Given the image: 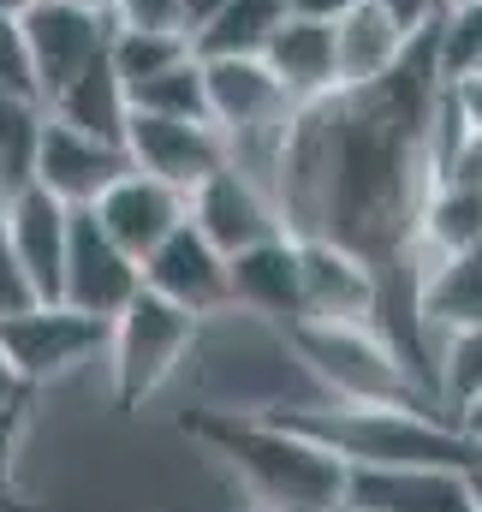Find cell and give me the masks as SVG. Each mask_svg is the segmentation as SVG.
Listing matches in <instances>:
<instances>
[{
  "label": "cell",
  "instance_id": "6da1fadb",
  "mask_svg": "<svg viewBox=\"0 0 482 512\" xmlns=\"http://www.w3.org/2000/svg\"><path fill=\"white\" fill-rule=\"evenodd\" d=\"M441 60L429 24L375 84L304 102L274 161V209L292 239H334L375 274L423 268L417 215L429 197V126L441 108Z\"/></svg>",
  "mask_w": 482,
  "mask_h": 512
},
{
  "label": "cell",
  "instance_id": "7a4b0ae2",
  "mask_svg": "<svg viewBox=\"0 0 482 512\" xmlns=\"http://www.w3.org/2000/svg\"><path fill=\"white\" fill-rule=\"evenodd\" d=\"M185 435L221 453L239 483L268 512H340L346 507V459L316 447L310 435L286 429L268 411H191Z\"/></svg>",
  "mask_w": 482,
  "mask_h": 512
},
{
  "label": "cell",
  "instance_id": "3957f363",
  "mask_svg": "<svg viewBox=\"0 0 482 512\" xmlns=\"http://www.w3.org/2000/svg\"><path fill=\"white\" fill-rule=\"evenodd\" d=\"M286 429L310 435L346 465H441V471H477L482 453L429 405H352V399H322V405H274Z\"/></svg>",
  "mask_w": 482,
  "mask_h": 512
},
{
  "label": "cell",
  "instance_id": "277c9868",
  "mask_svg": "<svg viewBox=\"0 0 482 512\" xmlns=\"http://www.w3.org/2000/svg\"><path fill=\"white\" fill-rule=\"evenodd\" d=\"M286 346L322 382L328 399H352V405H429V411H441L435 393L417 382V370L399 358V346L375 322H298V328H286Z\"/></svg>",
  "mask_w": 482,
  "mask_h": 512
},
{
  "label": "cell",
  "instance_id": "5b68a950",
  "mask_svg": "<svg viewBox=\"0 0 482 512\" xmlns=\"http://www.w3.org/2000/svg\"><path fill=\"white\" fill-rule=\"evenodd\" d=\"M197 328L203 322L191 310H179L173 298H161L149 286L131 292V304L108 322V370H114V399L125 411L167 387V376L197 346Z\"/></svg>",
  "mask_w": 482,
  "mask_h": 512
},
{
  "label": "cell",
  "instance_id": "8992f818",
  "mask_svg": "<svg viewBox=\"0 0 482 512\" xmlns=\"http://www.w3.org/2000/svg\"><path fill=\"white\" fill-rule=\"evenodd\" d=\"M0 346L18 370V382L30 387H48L96 358H108V316H90L78 304H30L18 316L0 322Z\"/></svg>",
  "mask_w": 482,
  "mask_h": 512
},
{
  "label": "cell",
  "instance_id": "52a82bcc",
  "mask_svg": "<svg viewBox=\"0 0 482 512\" xmlns=\"http://www.w3.org/2000/svg\"><path fill=\"white\" fill-rule=\"evenodd\" d=\"M125 161L149 179H167L179 191H197L209 173L227 167V137L215 120H167V114H137L125 120Z\"/></svg>",
  "mask_w": 482,
  "mask_h": 512
},
{
  "label": "cell",
  "instance_id": "ba28073f",
  "mask_svg": "<svg viewBox=\"0 0 482 512\" xmlns=\"http://www.w3.org/2000/svg\"><path fill=\"white\" fill-rule=\"evenodd\" d=\"M185 221H191L221 256H239V251H250V245H262V239H280V233H286L274 197H268L256 179H244L233 161H227L221 173H209L197 191H185Z\"/></svg>",
  "mask_w": 482,
  "mask_h": 512
},
{
  "label": "cell",
  "instance_id": "9c48e42d",
  "mask_svg": "<svg viewBox=\"0 0 482 512\" xmlns=\"http://www.w3.org/2000/svg\"><path fill=\"white\" fill-rule=\"evenodd\" d=\"M120 173H131L125 143L90 137V131L60 126V120H42L36 155H30V179H36L48 197H60L66 209H90Z\"/></svg>",
  "mask_w": 482,
  "mask_h": 512
},
{
  "label": "cell",
  "instance_id": "30bf717a",
  "mask_svg": "<svg viewBox=\"0 0 482 512\" xmlns=\"http://www.w3.org/2000/svg\"><path fill=\"white\" fill-rule=\"evenodd\" d=\"M143 286V262L137 256H125L108 233H102V221H96V209H72V233H66V280H60V304H78V310H90V316H120L125 304H131V292Z\"/></svg>",
  "mask_w": 482,
  "mask_h": 512
},
{
  "label": "cell",
  "instance_id": "8fae6325",
  "mask_svg": "<svg viewBox=\"0 0 482 512\" xmlns=\"http://www.w3.org/2000/svg\"><path fill=\"white\" fill-rule=\"evenodd\" d=\"M24 36H30V60H36V90L42 102L72 84L84 66L108 60V36H114V18H96V12H78L66 0H36L24 6Z\"/></svg>",
  "mask_w": 482,
  "mask_h": 512
},
{
  "label": "cell",
  "instance_id": "7c38bea8",
  "mask_svg": "<svg viewBox=\"0 0 482 512\" xmlns=\"http://www.w3.org/2000/svg\"><path fill=\"white\" fill-rule=\"evenodd\" d=\"M203 96H209V120L221 126V137L274 131L298 114V102H292L286 84L262 66V54H221V60H203Z\"/></svg>",
  "mask_w": 482,
  "mask_h": 512
},
{
  "label": "cell",
  "instance_id": "4fadbf2b",
  "mask_svg": "<svg viewBox=\"0 0 482 512\" xmlns=\"http://www.w3.org/2000/svg\"><path fill=\"white\" fill-rule=\"evenodd\" d=\"M143 286L161 292V298H173V304L191 310L197 322L233 310V304H227V256L215 251L191 221H179L155 251L143 256Z\"/></svg>",
  "mask_w": 482,
  "mask_h": 512
},
{
  "label": "cell",
  "instance_id": "5bb4252c",
  "mask_svg": "<svg viewBox=\"0 0 482 512\" xmlns=\"http://www.w3.org/2000/svg\"><path fill=\"white\" fill-rule=\"evenodd\" d=\"M227 304L256 316V322H274L280 334L304 322V280H298V239L280 233V239H262L250 251L227 256Z\"/></svg>",
  "mask_w": 482,
  "mask_h": 512
},
{
  "label": "cell",
  "instance_id": "9a60e30c",
  "mask_svg": "<svg viewBox=\"0 0 482 512\" xmlns=\"http://www.w3.org/2000/svg\"><path fill=\"white\" fill-rule=\"evenodd\" d=\"M0 227H6L12 251H18V262H24L36 298L54 304V298H60V280H66L72 209H66L60 197H48L36 179H24V185H12V197H6V209H0Z\"/></svg>",
  "mask_w": 482,
  "mask_h": 512
},
{
  "label": "cell",
  "instance_id": "2e32d148",
  "mask_svg": "<svg viewBox=\"0 0 482 512\" xmlns=\"http://www.w3.org/2000/svg\"><path fill=\"white\" fill-rule=\"evenodd\" d=\"M346 512H477L465 471L441 465H352Z\"/></svg>",
  "mask_w": 482,
  "mask_h": 512
},
{
  "label": "cell",
  "instance_id": "e0dca14e",
  "mask_svg": "<svg viewBox=\"0 0 482 512\" xmlns=\"http://www.w3.org/2000/svg\"><path fill=\"white\" fill-rule=\"evenodd\" d=\"M304 322H375V268L334 239H298Z\"/></svg>",
  "mask_w": 482,
  "mask_h": 512
},
{
  "label": "cell",
  "instance_id": "ac0fdd59",
  "mask_svg": "<svg viewBox=\"0 0 482 512\" xmlns=\"http://www.w3.org/2000/svg\"><path fill=\"white\" fill-rule=\"evenodd\" d=\"M90 209H96L102 233H108L125 256H137V262H143V256H149L167 233H173V227H179V221H185V191L131 167V173H120V179H114Z\"/></svg>",
  "mask_w": 482,
  "mask_h": 512
},
{
  "label": "cell",
  "instance_id": "d6986e66",
  "mask_svg": "<svg viewBox=\"0 0 482 512\" xmlns=\"http://www.w3.org/2000/svg\"><path fill=\"white\" fill-rule=\"evenodd\" d=\"M262 66L286 84V96L304 108V102H322L340 90V60H334V24L322 18H298L286 12L262 48Z\"/></svg>",
  "mask_w": 482,
  "mask_h": 512
},
{
  "label": "cell",
  "instance_id": "ffe728a7",
  "mask_svg": "<svg viewBox=\"0 0 482 512\" xmlns=\"http://www.w3.org/2000/svg\"><path fill=\"white\" fill-rule=\"evenodd\" d=\"M417 316H423L429 340L459 334V328H482V245L477 251H453V256L423 262Z\"/></svg>",
  "mask_w": 482,
  "mask_h": 512
},
{
  "label": "cell",
  "instance_id": "44dd1931",
  "mask_svg": "<svg viewBox=\"0 0 482 512\" xmlns=\"http://www.w3.org/2000/svg\"><path fill=\"white\" fill-rule=\"evenodd\" d=\"M411 48V30L375 6V0H358L346 18H334V60H340V90L346 84H375L399 66V54Z\"/></svg>",
  "mask_w": 482,
  "mask_h": 512
},
{
  "label": "cell",
  "instance_id": "7402d4cb",
  "mask_svg": "<svg viewBox=\"0 0 482 512\" xmlns=\"http://www.w3.org/2000/svg\"><path fill=\"white\" fill-rule=\"evenodd\" d=\"M48 120H60V126H78L90 131V137H108V143H125V120H131V96H125L120 72L108 66V60H96V66H84L72 84H60L48 102Z\"/></svg>",
  "mask_w": 482,
  "mask_h": 512
},
{
  "label": "cell",
  "instance_id": "603a6c76",
  "mask_svg": "<svg viewBox=\"0 0 482 512\" xmlns=\"http://www.w3.org/2000/svg\"><path fill=\"white\" fill-rule=\"evenodd\" d=\"M482 245V185H429L423 215H417V256L477 251Z\"/></svg>",
  "mask_w": 482,
  "mask_h": 512
},
{
  "label": "cell",
  "instance_id": "cb8c5ba5",
  "mask_svg": "<svg viewBox=\"0 0 482 512\" xmlns=\"http://www.w3.org/2000/svg\"><path fill=\"white\" fill-rule=\"evenodd\" d=\"M280 18H286V0H221V12L191 36V54H197V60H221V54H262Z\"/></svg>",
  "mask_w": 482,
  "mask_h": 512
},
{
  "label": "cell",
  "instance_id": "d4e9b609",
  "mask_svg": "<svg viewBox=\"0 0 482 512\" xmlns=\"http://www.w3.org/2000/svg\"><path fill=\"white\" fill-rule=\"evenodd\" d=\"M125 96H131V108H137V114L209 120V96H203V60H197V54H185L179 66H167V72H155V78L131 84Z\"/></svg>",
  "mask_w": 482,
  "mask_h": 512
},
{
  "label": "cell",
  "instance_id": "484cf974",
  "mask_svg": "<svg viewBox=\"0 0 482 512\" xmlns=\"http://www.w3.org/2000/svg\"><path fill=\"white\" fill-rule=\"evenodd\" d=\"M185 54H191L185 30H125V24H114V36H108V66L120 72L125 90L167 72V66H179Z\"/></svg>",
  "mask_w": 482,
  "mask_h": 512
},
{
  "label": "cell",
  "instance_id": "4316f807",
  "mask_svg": "<svg viewBox=\"0 0 482 512\" xmlns=\"http://www.w3.org/2000/svg\"><path fill=\"white\" fill-rule=\"evenodd\" d=\"M482 393V328H459L435 340V405L453 417L465 399Z\"/></svg>",
  "mask_w": 482,
  "mask_h": 512
},
{
  "label": "cell",
  "instance_id": "83f0119b",
  "mask_svg": "<svg viewBox=\"0 0 482 512\" xmlns=\"http://www.w3.org/2000/svg\"><path fill=\"white\" fill-rule=\"evenodd\" d=\"M42 120H48V108H42V102L0 90V161H6L12 185H24V179H30V155H36Z\"/></svg>",
  "mask_w": 482,
  "mask_h": 512
},
{
  "label": "cell",
  "instance_id": "f1b7e54d",
  "mask_svg": "<svg viewBox=\"0 0 482 512\" xmlns=\"http://www.w3.org/2000/svg\"><path fill=\"white\" fill-rule=\"evenodd\" d=\"M0 90L42 102L36 60H30V36H24V12H6V6H0Z\"/></svg>",
  "mask_w": 482,
  "mask_h": 512
},
{
  "label": "cell",
  "instance_id": "f546056e",
  "mask_svg": "<svg viewBox=\"0 0 482 512\" xmlns=\"http://www.w3.org/2000/svg\"><path fill=\"white\" fill-rule=\"evenodd\" d=\"M30 304H42V298H36V286H30V274H24V262H18V251H12L6 227H0V322H6V316H18V310H30Z\"/></svg>",
  "mask_w": 482,
  "mask_h": 512
},
{
  "label": "cell",
  "instance_id": "4dcf8cb0",
  "mask_svg": "<svg viewBox=\"0 0 482 512\" xmlns=\"http://www.w3.org/2000/svg\"><path fill=\"white\" fill-rule=\"evenodd\" d=\"M114 24L125 30H185L179 0H114Z\"/></svg>",
  "mask_w": 482,
  "mask_h": 512
},
{
  "label": "cell",
  "instance_id": "1f68e13d",
  "mask_svg": "<svg viewBox=\"0 0 482 512\" xmlns=\"http://www.w3.org/2000/svg\"><path fill=\"white\" fill-rule=\"evenodd\" d=\"M24 411H30V399L0 405V501L12 495V465H18V441H24Z\"/></svg>",
  "mask_w": 482,
  "mask_h": 512
},
{
  "label": "cell",
  "instance_id": "d6a6232c",
  "mask_svg": "<svg viewBox=\"0 0 482 512\" xmlns=\"http://www.w3.org/2000/svg\"><path fill=\"white\" fill-rule=\"evenodd\" d=\"M375 6H387V12H393L405 30H411V36H417V30L435 18V0H375Z\"/></svg>",
  "mask_w": 482,
  "mask_h": 512
},
{
  "label": "cell",
  "instance_id": "836d02e7",
  "mask_svg": "<svg viewBox=\"0 0 482 512\" xmlns=\"http://www.w3.org/2000/svg\"><path fill=\"white\" fill-rule=\"evenodd\" d=\"M358 0H286V12H298V18H322V24H334V18H346Z\"/></svg>",
  "mask_w": 482,
  "mask_h": 512
},
{
  "label": "cell",
  "instance_id": "e575fe53",
  "mask_svg": "<svg viewBox=\"0 0 482 512\" xmlns=\"http://www.w3.org/2000/svg\"><path fill=\"white\" fill-rule=\"evenodd\" d=\"M447 423H453V429H459V435H465V441L482 453V393H477V399H465V405H459Z\"/></svg>",
  "mask_w": 482,
  "mask_h": 512
},
{
  "label": "cell",
  "instance_id": "d590c367",
  "mask_svg": "<svg viewBox=\"0 0 482 512\" xmlns=\"http://www.w3.org/2000/svg\"><path fill=\"white\" fill-rule=\"evenodd\" d=\"M12 399H30V387L18 382V370H12V358L0 346V405H12Z\"/></svg>",
  "mask_w": 482,
  "mask_h": 512
},
{
  "label": "cell",
  "instance_id": "8d00e7d4",
  "mask_svg": "<svg viewBox=\"0 0 482 512\" xmlns=\"http://www.w3.org/2000/svg\"><path fill=\"white\" fill-rule=\"evenodd\" d=\"M179 6H185V36H197V30L221 12V0H179Z\"/></svg>",
  "mask_w": 482,
  "mask_h": 512
},
{
  "label": "cell",
  "instance_id": "74e56055",
  "mask_svg": "<svg viewBox=\"0 0 482 512\" xmlns=\"http://www.w3.org/2000/svg\"><path fill=\"white\" fill-rule=\"evenodd\" d=\"M66 6H78V12H96V18H114V0H66Z\"/></svg>",
  "mask_w": 482,
  "mask_h": 512
},
{
  "label": "cell",
  "instance_id": "f35d334b",
  "mask_svg": "<svg viewBox=\"0 0 482 512\" xmlns=\"http://www.w3.org/2000/svg\"><path fill=\"white\" fill-rule=\"evenodd\" d=\"M465 483H471V507L482 512V465H477V471H465Z\"/></svg>",
  "mask_w": 482,
  "mask_h": 512
},
{
  "label": "cell",
  "instance_id": "ab89813d",
  "mask_svg": "<svg viewBox=\"0 0 482 512\" xmlns=\"http://www.w3.org/2000/svg\"><path fill=\"white\" fill-rule=\"evenodd\" d=\"M6 197H12V173H6V161H0V209H6Z\"/></svg>",
  "mask_w": 482,
  "mask_h": 512
},
{
  "label": "cell",
  "instance_id": "60d3db41",
  "mask_svg": "<svg viewBox=\"0 0 482 512\" xmlns=\"http://www.w3.org/2000/svg\"><path fill=\"white\" fill-rule=\"evenodd\" d=\"M0 6H6V12H24V6H36V0H0Z\"/></svg>",
  "mask_w": 482,
  "mask_h": 512
},
{
  "label": "cell",
  "instance_id": "b9f144b4",
  "mask_svg": "<svg viewBox=\"0 0 482 512\" xmlns=\"http://www.w3.org/2000/svg\"><path fill=\"white\" fill-rule=\"evenodd\" d=\"M447 6H453V0H435V12H447Z\"/></svg>",
  "mask_w": 482,
  "mask_h": 512
},
{
  "label": "cell",
  "instance_id": "7bdbcfd3",
  "mask_svg": "<svg viewBox=\"0 0 482 512\" xmlns=\"http://www.w3.org/2000/svg\"><path fill=\"white\" fill-rule=\"evenodd\" d=\"M477 78H482V66H477Z\"/></svg>",
  "mask_w": 482,
  "mask_h": 512
},
{
  "label": "cell",
  "instance_id": "ee69618b",
  "mask_svg": "<svg viewBox=\"0 0 482 512\" xmlns=\"http://www.w3.org/2000/svg\"><path fill=\"white\" fill-rule=\"evenodd\" d=\"M340 512H346V507H340Z\"/></svg>",
  "mask_w": 482,
  "mask_h": 512
},
{
  "label": "cell",
  "instance_id": "f6af8a7d",
  "mask_svg": "<svg viewBox=\"0 0 482 512\" xmlns=\"http://www.w3.org/2000/svg\"><path fill=\"white\" fill-rule=\"evenodd\" d=\"M262 512H268V507H262Z\"/></svg>",
  "mask_w": 482,
  "mask_h": 512
}]
</instances>
